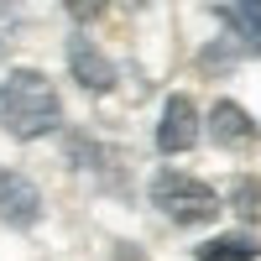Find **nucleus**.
Wrapping results in <instances>:
<instances>
[{
	"label": "nucleus",
	"mask_w": 261,
	"mask_h": 261,
	"mask_svg": "<svg viewBox=\"0 0 261 261\" xmlns=\"http://www.w3.org/2000/svg\"><path fill=\"white\" fill-rule=\"evenodd\" d=\"M11 37H16V21H11V11H6V0H0V53L11 47Z\"/></svg>",
	"instance_id": "9b49d317"
},
{
	"label": "nucleus",
	"mask_w": 261,
	"mask_h": 261,
	"mask_svg": "<svg viewBox=\"0 0 261 261\" xmlns=\"http://www.w3.org/2000/svg\"><path fill=\"white\" fill-rule=\"evenodd\" d=\"M68 73L84 84L89 94H105V89H115V63L105 58L89 37H68Z\"/></svg>",
	"instance_id": "423d86ee"
},
{
	"label": "nucleus",
	"mask_w": 261,
	"mask_h": 261,
	"mask_svg": "<svg viewBox=\"0 0 261 261\" xmlns=\"http://www.w3.org/2000/svg\"><path fill=\"white\" fill-rule=\"evenodd\" d=\"M0 120L16 141H42L63 130V99L53 79L42 68H16L11 79H0Z\"/></svg>",
	"instance_id": "f257e3e1"
},
{
	"label": "nucleus",
	"mask_w": 261,
	"mask_h": 261,
	"mask_svg": "<svg viewBox=\"0 0 261 261\" xmlns=\"http://www.w3.org/2000/svg\"><path fill=\"white\" fill-rule=\"evenodd\" d=\"M261 256V241L246 230H235V235H214V241L199 246V261H256Z\"/></svg>",
	"instance_id": "6e6552de"
},
{
	"label": "nucleus",
	"mask_w": 261,
	"mask_h": 261,
	"mask_svg": "<svg viewBox=\"0 0 261 261\" xmlns=\"http://www.w3.org/2000/svg\"><path fill=\"white\" fill-rule=\"evenodd\" d=\"M204 125H209V141H214V146H225V151L256 146V136H261L256 120H251V110H246V105H235V99H220V105L209 110Z\"/></svg>",
	"instance_id": "39448f33"
},
{
	"label": "nucleus",
	"mask_w": 261,
	"mask_h": 261,
	"mask_svg": "<svg viewBox=\"0 0 261 261\" xmlns=\"http://www.w3.org/2000/svg\"><path fill=\"white\" fill-rule=\"evenodd\" d=\"M151 204H157L172 225H209L220 214V193L204 178H188V172H157L151 178Z\"/></svg>",
	"instance_id": "f03ea898"
},
{
	"label": "nucleus",
	"mask_w": 261,
	"mask_h": 261,
	"mask_svg": "<svg viewBox=\"0 0 261 261\" xmlns=\"http://www.w3.org/2000/svg\"><path fill=\"white\" fill-rule=\"evenodd\" d=\"M63 6H68V16H73V21H99L110 0H63Z\"/></svg>",
	"instance_id": "9d476101"
},
{
	"label": "nucleus",
	"mask_w": 261,
	"mask_h": 261,
	"mask_svg": "<svg viewBox=\"0 0 261 261\" xmlns=\"http://www.w3.org/2000/svg\"><path fill=\"white\" fill-rule=\"evenodd\" d=\"M230 209L246 225H261V178H235L230 183Z\"/></svg>",
	"instance_id": "1a4fd4ad"
},
{
	"label": "nucleus",
	"mask_w": 261,
	"mask_h": 261,
	"mask_svg": "<svg viewBox=\"0 0 261 261\" xmlns=\"http://www.w3.org/2000/svg\"><path fill=\"white\" fill-rule=\"evenodd\" d=\"M193 141H199V105L188 94H167L162 120H157V151L178 157V151H188Z\"/></svg>",
	"instance_id": "20e7f679"
},
{
	"label": "nucleus",
	"mask_w": 261,
	"mask_h": 261,
	"mask_svg": "<svg viewBox=\"0 0 261 261\" xmlns=\"http://www.w3.org/2000/svg\"><path fill=\"white\" fill-rule=\"evenodd\" d=\"M214 11L225 16V27L246 53H261V0H214Z\"/></svg>",
	"instance_id": "0eeeda50"
},
{
	"label": "nucleus",
	"mask_w": 261,
	"mask_h": 261,
	"mask_svg": "<svg viewBox=\"0 0 261 261\" xmlns=\"http://www.w3.org/2000/svg\"><path fill=\"white\" fill-rule=\"evenodd\" d=\"M37 220H42V193H37V183L27 178V172H16V167H0V225L27 230Z\"/></svg>",
	"instance_id": "7ed1b4c3"
}]
</instances>
